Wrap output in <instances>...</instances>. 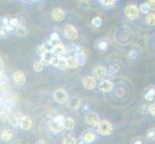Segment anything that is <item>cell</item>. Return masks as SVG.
I'll list each match as a JSON object with an SVG mask.
<instances>
[{"mask_svg":"<svg viewBox=\"0 0 155 144\" xmlns=\"http://www.w3.org/2000/svg\"><path fill=\"white\" fill-rule=\"evenodd\" d=\"M124 12L126 17L131 20H134L139 17V8L135 5H128L126 6Z\"/></svg>","mask_w":155,"mask_h":144,"instance_id":"4","label":"cell"},{"mask_svg":"<svg viewBox=\"0 0 155 144\" xmlns=\"http://www.w3.org/2000/svg\"><path fill=\"white\" fill-rule=\"evenodd\" d=\"M99 89L103 92H110L113 89V83L108 81V80H103L99 84Z\"/></svg>","mask_w":155,"mask_h":144,"instance_id":"12","label":"cell"},{"mask_svg":"<svg viewBox=\"0 0 155 144\" xmlns=\"http://www.w3.org/2000/svg\"><path fill=\"white\" fill-rule=\"evenodd\" d=\"M6 35H7V31L5 30L4 28H0V39L5 38Z\"/></svg>","mask_w":155,"mask_h":144,"instance_id":"41","label":"cell"},{"mask_svg":"<svg viewBox=\"0 0 155 144\" xmlns=\"http://www.w3.org/2000/svg\"><path fill=\"white\" fill-rule=\"evenodd\" d=\"M57 66L59 69H61V70H64V69H67V68H68L67 59L60 57V58H59V61H58V63H57V66Z\"/></svg>","mask_w":155,"mask_h":144,"instance_id":"19","label":"cell"},{"mask_svg":"<svg viewBox=\"0 0 155 144\" xmlns=\"http://www.w3.org/2000/svg\"><path fill=\"white\" fill-rule=\"evenodd\" d=\"M119 71V66H115V65H112L110 66V67L108 68V70H107V74H108V76L110 77H113L116 75V73Z\"/></svg>","mask_w":155,"mask_h":144,"instance_id":"23","label":"cell"},{"mask_svg":"<svg viewBox=\"0 0 155 144\" xmlns=\"http://www.w3.org/2000/svg\"><path fill=\"white\" fill-rule=\"evenodd\" d=\"M63 144H77L76 139L71 135H67L63 139Z\"/></svg>","mask_w":155,"mask_h":144,"instance_id":"22","label":"cell"},{"mask_svg":"<svg viewBox=\"0 0 155 144\" xmlns=\"http://www.w3.org/2000/svg\"><path fill=\"white\" fill-rule=\"evenodd\" d=\"M33 66H34L35 71L37 72H41L42 71V69H44V66H42V63L41 62H36Z\"/></svg>","mask_w":155,"mask_h":144,"instance_id":"31","label":"cell"},{"mask_svg":"<svg viewBox=\"0 0 155 144\" xmlns=\"http://www.w3.org/2000/svg\"><path fill=\"white\" fill-rule=\"evenodd\" d=\"M64 33H65L66 37L69 40H76L78 38V32L76 28L72 25H66L64 28Z\"/></svg>","mask_w":155,"mask_h":144,"instance_id":"5","label":"cell"},{"mask_svg":"<svg viewBox=\"0 0 155 144\" xmlns=\"http://www.w3.org/2000/svg\"><path fill=\"white\" fill-rule=\"evenodd\" d=\"M92 24H93V26H94V27L98 28L101 26V24H102V19H101L100 17H95L92 19Z\"/></svg>","mask_w":155,"mask_h":144,"instance_id":"28","label":"cell"},{"mask_svg":"<svg viewBox=\"0 0 155 144\" xmlns=\"http://www.w3.org/2000/svg\"><path fill=\"white\" fill-rule=\"evenodd\" d=\"M4 69V62L2 60V58H0V72H3Z\"/></svg>","mask_w":155,"mask_h":144,"instance_id":"44","label":"cell"},{"mask_svg":"<svg viewBox=\"0 0 155 144\" xmlns=\"http://www.w3.org/2000/svg\"><path fill=\"white\" fill-rule=\"evenodd\" d=\"M146 21L149 26H154L155 25V14H148Z\"/></svg>","mask_w":155,"mask_h":144,"instance_id":"26","label":"cell"},{"mask_svg":"<svg viewBox=\"0 0 155 144\" xmlns=\"http://www.w3.org/2000/svg\"><path fill=\"white\" fill-rule=\"evenodd\" d=\"M148 110H149V113H150L151 115L155 116V104H153V105H151L150 107H149Z\"/></svg>","mask_w":155,"mask_h":144,"instance_id":"42","label":"cell"},{"mask_svg":"<svg viewBox=\"0 0 155 144\" xmlns=\"http://www.w3.org/2000/svg\"><path fill=\"white\" fill-rule=\"evenodd\" d=\"M44 46L46 48L47 50H48V51L50 52V51H51V49L53 48V46H54V42H52L51 40H47V41L45 42V43L44 44Z\"/></svg>","mask_w":155,"mask_h":144,"instance_id":"35","label":"cell"},{"mask_svg":"<svg viewBox=\"0 0 155 144\" xmlns=\"http://www.w3.org/2000/svg\"><path fill=\"white\" fill-rule=\"evenodd\" d=\"M5 30H6V31H8V32H11V31H13L14 30V28L12 27V26H10V25H7L6 26V27H3Z\"/></svg>","mask_w":155,"mask_h":144,"instance_id":"45","label":"cell"},{"mask_svg":"<svg viewBox=\"0 0 155 144\" xmlns=\"http://www.w3.org/2000/svg\"><path fill=\"white\" fill-rule=\"evenodd\" d=\"M53 98H54V100L56 101V102L60 103V104H64L68 101V93L65 89L58 88L55 90L54 92H53Z\"/></svg>","mask_w":155,"mask_h":144,"instance_id":"3","label":"cell"},{"mask_svg":"<svg viewBox=\"0 0 155 144\" xmlns=\"http://www.w3.org/2000/svg\"><path fill=\"white\" fill-rule=\"evenodd\" d=\"M13 79L18 85H23L25 83V75L22 71H15L13 74Z\"/></svg>","mask_w":155,"mask_h":144,"instance_id":"13","label":"cell"},{"mask_svg":"<svg viewBox=\"0 0 155 144\" xmlns=\"http://www.w3.org/2000/svg\"><path fill=\"white\" fill-rule=\"evenodd\" d=\"M94 135L93 134V133H91V132H88L86 133V134H84L83 136V141H85L86 143H90V142H93L94 140Z\"/></svg>","mask_w":155,"mask_h":144,"instance_id":"20","label":"cell"},{"mask_svg":"<svg viewBox=\"0 0 155 144\" xmlns=\"http://www.w3.org/2000/svg\"><path fill=\"white\" fill-rule=\"evenodd\" d=\"M137 56H138V52L136 50H130L127 54V57L129 58L130 60H134V59L137 58Z\"/></svg>","mask_w":155,"mask_h":144,"instance_id":"33","label":"cell"},{"mask_svg":"<svg viewBox=\"0 0 155 144\" xmlns=\"http://www.w3.org/2000/svg\"><path fill=\"white\" fill-rule=\"evenodd\" d=\"M154 95H155V89L154 88H150L146 93L145 98H146L147 101H152L154 99Z\"/></svg>","mask_w":155,"mask_h":144,"instance_id":"27","label":"cell"},{"mask_svg":"<svg viewBox=\"0 0 155 144\" xmlns=\"http://www.w3.org/2000/svg\"><path fill=\"white\" fill-rule=\"evenodd\" d=\"M67 63H68V67L69 68H76L78 66V63H77V61H76V58L73 57V56H71L67 59Z\"/></svg>","mask_w":155,"mask_h":144,"instance_id":"17","label":"cell"},{"mask_svg":"<svg viewBox=\"0 0 155 144\" xmlns=\"http://www.w3.org/2000/svg\"><path fill=\"white\" fill-rule=\"evenodd\" d=\"M64 120L65 117L63 115H57L49 122V127L53 132H61L64 129Z\"/></svg>","mask_w":155,"mask_h":144,"instance_id":"2","label":"cell"},{"mask_svg":"<svg viewBox=\"0 0 155 144\" xmlns=\"http://www.w3.org/2000/svg\"><path fill=\"white\" fill-rule=\"evenodd\" d=\"M147 5L149 9L155 10V0H149V1H147Z\"/></svg>","mask_w":155,"mask_h":144,"instance_id":"40","label":"cell"},{"mask_svg":"<svg viewBox=\"0 0 155 144\" xmlns=\"http://www.w3.org/2000/svg\"><path fill=\"white\" fill-rule=\"evenodd\" d=\"M135 144H142V141H140V140H137V141L135 142Z\"/></svg>","mask_w":155,"mask_h":144,"instance_id":"47","label":"cell"},{"mask_svg":"<svg viewBox=\"0 0 155 144\" xmlns=\"http://www.w3.org/2000/svg\"><path fill=\"white\" fill-rule=\"evenodd\" d=\"M50 40L52 42H55V41H59V40H60V37H59L58 33H53V34H51Z\"/></svg>","mask_w":155,"mask_h":144,"instance_id":"37","label":"cell"},{"mask_svg":"<svg viewBox=\"0 0 155 144\" xmlns=\"http://www.w3.org/2000/svg\"><path fill=\"white\" fill-rule=\"evenodd\" d=\"M53 55H55V56H58V57H60V56H63V55H65L67 51H66V46L62 44V43H56L54 44V46H53V48L51 49L50 51Z\"/></svg>","mask_w":155,"mask_h":144,"instance_id":"8","label":"cell"},{"mask_svg":"<svg viewBox=\"0 0 155 144\" xmlns=\"http://www.w3.org/2000/svg\"><path fill=\"white\" fill-rule=\"evenodd\" d=\"M32 125H33V122H32L31 117L29 116H22L20 118L19 121V126L21 129L23 130H30L32 128Z\"/></svg>","mask_w":155,"mask_h":144,"instance_id":"11","label":"cell"},{"mask_svg":"<svg viewBox=\"0 0 155 144\" xmlns=\"http://www.w3.org/2000/svg\"><path fill=\"white\" fill-rule=\"evenodd\" d=\"M78 6L80 9H82V10H87L89 8V2L88 1H80Z\"/></svg>","mask_w":155,"mask_h":144,"instance_id":"34","label":"cell"},{"mask_svg":"<svg viewBox=\"0 0 155 144\" xmlns=\"http://www.w3.org/2000/svg\"><path fill=\"white\" fill-rule=\"evenodd\" d=\"M20 24V22H19V20L18 19V18H11L10 20H9V25L10 26H12V27L15 29V27H18V25Z\"/></svg>","mask_w":155,"mask_h":144,"instance_id":"30","label":"cell"},{"mask_svg":"<svg viewBox=\"0 0 155 144\" xmlns=\"http://www.w3.org/2000/svg\"><path fill=\"white\" fill-rule=\"evenodd\" d=\"M97 131H98V134L103 136H110L112 133H113V126H112V124L107 120L99 121V123L97 125Z\"/></svg>","mask_w":155,"mask_h":144,"instance_id":"1","label":"cell"},{"mask_svg":"<svg viewBox=\"0 0 155 144\" xmlns=\"http://www.w3.org/2000/svg\"><path fill=\"white\" fill-rule=\"evenodd\" d=\"M75 127V122L71 117H67L64 120V128H66L67 130H73Z\"/></svg>","mask_w":155,"mask_h":144,"instance_id":"14","label":"cell"},{"mask_svg":"<svg viewBox=\"0 0 155 144\" xmlns=\"http://www.w3.org/2000/svg\"><path fill=\"white\" fill-rule=\"evenodd\" d=\"M107 46H108V44H107V42L106 41H101L99 42V44H98V48L100 50H105Z\"/></svg>","mask_w":155,"mask_h":144,"instance_id":"38","label":"cell"},{"mask_svg":"<svg viewBox=\"0 0 155 144\" xmlns=\"http://www.w3.org/2000/svg\"><path fill=\"white\" fill-rule=\"evenodd\" d=\"M94 79H104V77L107 75V68L103 66H98L94 69Z\"/></svg>","mask_w":155,"mask_h":144,"instance_id":"6","label":"cell"},{"mask_svg":"<svg viewBox=\"0 0 155 144\" xmlns=\"http://www.w3.org/2000/svg\"><path fill=\"white\" fill-rule=\"evenodd\" d=\"M155 136V130L154 129H150V130H148L147 133V136L148 138H151V137H154Z\"/></svg>","mask_w":155,"mask_h":144,"instance_id":"39","label":"cell"},{"mask_svg":"<svg viewBox=\"0 0 155 144\" xmlns=\"http://www.w3.org/2000/svg\"><path fill=\"white\" fill-rule=\"evenodd\" d=\"M75 58H76V61H77L78 66H84L85 63L87 62V56L85 55V53H83V52L77 54Z\"/></svg>","mask_w":155,"mask_h":144,"instance_id":"16","label":"cell"},{"mask_svg":"<svg viewBox=\"0 0 155 144\" xmlns=\"http://www.w3.org/2000/svg\"><path fill=\"white\" fill-rule=\"evenodd\" d=\"M149 10H150V9H149L147 3H143V4H142L141 6H140V9H139V12H141V13L143 14H147L149 13Z\"/></svg>","mask_w":155,"mask_h":144,"instance_id":"29","label":"cell"},{"mask_svg":"<svg viewBox=\"0 0 155 144\" xmlns=\"http://www.w3.org/2000/svg\"><path fill=\"white\" fill-rule=\"evenodd\" d=\"M51 17L55 21L60 22V21H63L64 19H65L66 14H65V12H64V10H62L60 8H56V9H54L52 11Z\"/></svg>","mask_w":155,"mask_h":144,"instance_id":"9","label":"cell"},{"mask_svg":"<svg viewBox=\"0 0 155 144\" xmlns=\"http://www.w3.org/2000/svg\"><path fill=\"white\" fill-rule=\"evenodd\" d=\"M1 22H2L3 27H6L7 25H9V19L7 18H2Z\"/></svg>","mask_w":155,"mask_h":144,"instance_id":"43","label":"cell"},{"mask_svg":"<svg viewBox=\"0 0 155 144\" xmlns=\"http://www.w3.org/2000/svg\"><path fill=\"white\" fill-rule=\"evenodd\" d=\"M36 144H45V140H39L38 142H36Z\"/></svg>","mask_w":155,"mask_h":144,"instance_id":"46","label":"cell"},{"mask_svg":"<svg viewBox=\"0 0 155 144\" xmlns=\"http://www.w3.org/2000/svg\"><path fill=\"white\" fill-rule=\"evenodd\" d=\"M20 118H21V117H20ZM20 118H19V117H18L15 114H13V115H11V116H10L9 122H10V124H11V125H13V126H15V127H17L18 125H19Z\"/></svg>","mask_w":155,"mask_h":144,"instance_id":"24","label":"cell"},{"mask_svg":"<svg viewBox=\"0 0 155 144\" xmlns=\"http://www.w3.org/2000/svg\"><path fill=\"white\" fill-rule=\"evenodd\" d=\"M12 132H11L10 130H6V131H4L2 132V134H1V139L3 141H9L11 138H12Z\"/></svg>","mask_w":155,"mask_h":144,"instance_id":"25","label":"cell"},{"mask_svg":"<svg viewBox=\"0 0 155 144\" xmlns=\"http://www.w3.org/2000/svg\"><path fill=\"white\" fill-rule=\"evenodd\" d=\"M78 144H87L86 142H85V141H81V142H79Z\"/></svg>","mask_w":155,"mask_h":144,"instance_id":"48","label":"cell"},{"mask_svg":"<svg viewBox=\"0 0 155 144\" xmlns=\"http://www.w3.org/2000/svg\"><path fill=\"white\" fill-rule=\"evenodd\" d=\"M59 58L60 57H58V56H55V55H52L51 59H50V65L52 66H57V63H58V61H59Z\"/></svg>","mask_w":155,"mask_h":144,"instance_id":"36","label":"cell"},{"mask_svg":"<svg viewBox=\"0 0 155 144\" xmlns=\"http://www.w3.org/2000/svg\"><path fill=\"white\" fill-rule=\"evenodd\" d=\"M17 34L19 37H25L26 35H27V29H26V27L23 24L20 23L18 25V27L17 28Z\"/></svg>","mask_w":155,"mask_h":144,"instance_id":"21","label":"cell"},{"mask_svg":"<svg viewBox=\"0 0 155 144\" xmlns=\"http://www.w3.org/2000/svg\"><path fill=\"white\" fill-rule=\"evenodd\" d=\"M83 86L85 87V88L92 90L97 87V81H95V79L92 76L85 77L83 79Z\"/></svg>","mask_w":155,"mask_h":144,"instance_id":"10","label":"cell"},{"mask_svg":"<svg viewBox=\"0 0 155 144\" xmlns=\"http://www.w3.org/2000/svg\"><path fill=\"white\" fill-rule=\"evenodd\" d=\"M86 122L91 127H97L99 123V117L95 113H90L86 116Z\"/></svg>","mask_w":155,"mask_h":144,"instance_id":"7","label":"cell"},{"mask_svg":"<svg viewBox=\"0 0 155 144\" xmlns=\"http://www.w3.org/2000/svg\"><path fill=\"white\" fill-rule=\"evenodd\" d=\"M69 107L72 109H78L80 105H81V103H80V100L79 98L75 97V96H72V97H71V99H69Z\"/></svg>","mask_w":155,"mask_h":144,"instance_id":"15","label":"cell"},{"mask_svg":"<svg viewBox=\"0 0 155 144\" xmlns=\"http://www.w3.org/2000/svg\"><path fill=\"white\" fill-rule=\"evenodd\" d=\"M48 52H49V51L47 50L46 48L44 46V44L39 45L38 47L36 48V53H37V55H39V56H41V57L45 56Z\"/></svg>","mask_w":155,"mask_h":144,"instance_id":"18","label":"cell"},{"mask_svg":"<svg viewBox=\"0 0 155 144\" xmlns=\"http://www.w3.org/2000/svg\"><path fill=\"white\" fill-rule=\"evenodd\" d=\"M102 6H105V7H111L113 6V5L116 3L114 0H102V1L100 2Z\"/></svg>","mask_w":155,"mask_h":144,"instance_id":"32","label":"cell"}]
</instances>
